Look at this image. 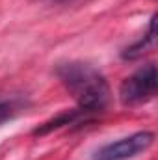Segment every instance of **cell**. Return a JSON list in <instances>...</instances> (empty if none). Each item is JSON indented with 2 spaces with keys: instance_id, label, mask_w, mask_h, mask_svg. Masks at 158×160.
<instances>
[{
  "instance_id": "cell-5",
  "label": "cell",
  "mask_w": 158,
  "mask_h": 160,
  "mask_svg": "<svg viewBox=\"0 0 158 160\" xmlns=\"http://www.w3.org/2000/svg\"><path fill=\"white\" fill-rule=\"evenodd\" d=\"M155 21H156V17H153V19H151L147 38H145V39H141L140 43H136V45H132V47H128V48H126V52L123 54L125 58H136V56H140V54L143 52V48H147V45H151V43L155 41Z\"/></svg>"
},
{
  "instance_id": "cell-3",
  "label": "cell",
  "mask_w": 158,
  "mask_h": 160,
  "mask_svg": "<svg viewBox=\"0 0 158 160\" xmlns=\"http://www.w3.org/2000/svg\"><path fill=\"white\" fill-rule=\"evenodd\" d=\"M155 142V134L141 130L136 134H130L126 138H121L117 142H112L104 147H101L95 155L93 160H128L138 157L140 153L147 151Z\"/></svg>"
},
{
  "instance_id": "cell-7",
  "label": "cell",
  "mask_w": 158,
  "mask_h": 160,
  "mask_svg": "<svg viewBox=\"0 0 158 160\" xmlns=\"http://www.w3.org/2000/svg\"><path fill=\"white\" fill-rule=\"evenodd\" d=\"M56 2H60V0H56Z\"/></svg>"
},
{
  "instance_id": "cell-6",
  "label": "cell",
  "mask_w": 158,
  "mask_h": 160,
  "mask_svg": "<svg viewBox=\"0 0 158 160\" xmlns=\"http://www.w3.org/2000/svg\"><path fill=\"white\" fill-rule=\"evenodd\" d=\"M17 112H19L17 102H13V101H0V125L4 121L11 119Z\"/></svg>"
},
{
  "instance_id": "cell-2",
  "label": "cell",
  "mask_w": 158,
  "mask_h": 160,
  "mask_svg": "<svg viewBox=\"0 0 158 160\" xmlns=\"http://www.w3.org/2000/svg\"><path fill=\"white\" fill-rule=\"evenodd\" d=\"M155 93H156V67L153 63L138 69L134 75L123 80L119 88L121 102L126 106L145 102L153 99Z\"/></svg>"
},
{
  "instance_id": "cell-4",
  "label": "cell",
  "mask_w": 158,
  "mask_h": 160,
  "mask_svg": "<svg viewBox=\"0 0 158 160\" xmlns=\"http://www.w3.org/2000/svg\"><path fill=\"white\" fill-rule=\"evenodd\" d=\"M80 116H86V112H84V110H80V108H78V110H69V112H63V114H60V116L52 118L50 121L43 123L41 127H37V128L34 130V134H36V136L48 134V132H52V130H56V128H62V127H65V125L75 123Z\"/></svg>"
},
{
  "instance_id": "cell-1",
  "label": "cell",
  "mask_w": 158,
  "mask_h": 160,
  "mask_svg": "<svg viewBox=\"0 0 158 160\" xmlns=\"http://www.w3.org/2000/svg\"><path fill=\"white\" fill-rule=\"evenodd\" d=\"M58 78L67 91L77 99L78 108L86 114L101 112L110 101V88L106 78L87 63L69 62L58 67Z\"/></svg>"
}]
</instances>
